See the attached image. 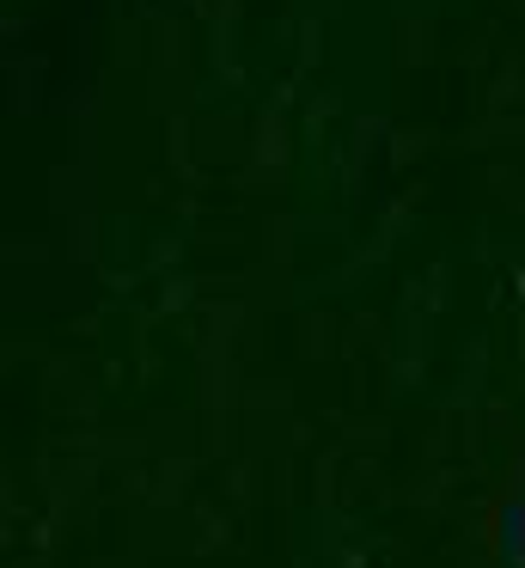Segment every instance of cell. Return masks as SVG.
I'll list each match as a JSON object with an SVG mask.
<instances>
[]
</instances>
